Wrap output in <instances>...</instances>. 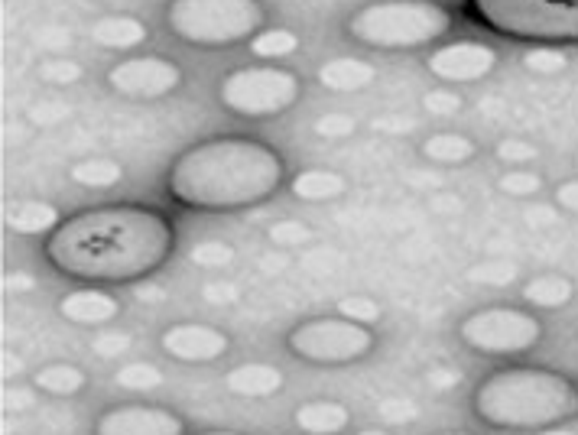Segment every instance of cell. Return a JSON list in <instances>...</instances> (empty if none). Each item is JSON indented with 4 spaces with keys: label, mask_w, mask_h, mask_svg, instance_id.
I'll use <instances>...</instances> for the list:
<instances>
[{
    "label": "cell",
    "mask_w": 578,
    "mask_h": 435,
    "mask_svg": "<svg viewBox=\"0 0 578 435\" xmlns=\"http://www.w3.org/2000/svg\"><path fill=\"white\" fill-rule=\"evenodd\" d=\"M260 0H169L166 26L192 46H234L264 30Z\"/></svg>",
    "instance_id": "8992f818"
},
{
    "label": "cell",
    "mask_w": 578,
    "mask_h": 435,
    "mask_svg": "<svg viewBox=\"0 0 578 435\" xmlns=\"http://www.w3.org/2000/svg\"><path fill=\"white\" fill-rule=\"evenodd\" d=\"M419 153L426 156L429 163H439V166H462L468 163L471 156L478 153L475 140H468L465 134H452V130H442V134H432Z\"/></svg>",
    "instance_id": "7402d4cb"
},
{
    "label": "cell",
    "mask_w": 578,
    "mask_h": 435,
    "mask_svg": "<svg viewBox=\"0 0 578 435\" xmlns=\"http://www.w3.org/2000/svg\"><path fill=\"white\" fill-rule=\"evenodd\" d=\"M95 435H186V423L163 406H114L98 416Z\"/></svg>",
    "instance_id": "4fadbf2b"
},
{
    "label": "cell",
    "mask_w": 578,
    "mask_h": 435,
    "mask_svg": "<svg viewBox=\"0 0 578 435\" xmlns=\"http://www.w3.org/2000/svg\"><path fill=\"white\" fill-rule=\"evenodd\" d=\"M225 387L234 393V397L264 400V397H273V393L283 390V374H280V367L254 361V364L231 367V371L225 374Z\"/></svg>",
    "instance_id": "9a60e30c"
},
{
    "label": "cell",
    "mask_w": 578,
    "mask_h": 435,
    "mask_svg": "<svg viewBox=\"0 0 578 435\" xmlns=\"http://www.w3.org/2000/svg\"><path fill=\"white\" fill-rule=\"evenodd\" d=\"M189 260L195 263V267L221 270V267H228V263L234 260V247L225 244V241H202V244H195L189 250Z\"/></svg>",
    "instance_id": "4316f807"
},
{
    "label": "cell",
    "mask_w": 578,
    "mask_h": 435,
    "mask_svg": "<svg viewBox=\"0 0 578 435\" xmlns=\"http://www.w3.org/2000/svg\"><path fill=\"white\" fill-rule=\"evenodd\" d=\"M283 182L280 153L254 137H212L189 147L169 169V195L199 212H238L267 202Z\"/></svg>",
    "instance_id": "7a4b0ae2"
},
{
    "label": "cell",
    "mask_w": 578,
    "mask_h": 435,
    "mask_svg": "<svg viewBox=\"0 0 578 435\" xmlns=\"http://www.w3.org/2000/svg\"><path fill=\"white\" fill-rule=\"evenodd\" d=\"M351 423V413L338 400H309L296 410V426L306 435H338Z\"/></svg>",
    "instance_id": "2e32d148"
},
{
    "label": "cell",
    "mask_w": 578,
    "mask_h": 435,
    "mask_svg": "<svg viewBox=\"0 0 578 435\" xmlns=\"http://www.w3.org/2000/svg\"><path fill=\"white\" fill-rule=\"evenodd\" d=\"M108 85L124 98H163L182 85V69L163 56H134L117 62L108 72Z\"/></svg>",
    "instance_id": "30bf717a"
},
{
    "label": "cell",
    "mask_w": 578,
    "mask_h": 435,
    "mask_svg": "<svg viewBox=\"0 0 578 435\" xmlns=\"http://www.w3.org/2000/svg\"><path fill=\"white\" fill-rule=\"evenodd\" d=\"M556 205L566 208V212H572V215H578V179L562 182V186L556 189Z\"/></svg>",
    "instance_id": "8d00e7d4"
},
{
    "label": "cell",
    "mask_w": 578,
    "mask_h": 435,
    "mask_svg": "<svg viewBox=\"0 0 578 435\" xmlns=\"http://www.w3.org/2000/svg\"><path fill=\"white\" fill-rule=\"evenodd\" d=\"M69 176L72 182H78V186H88V189H111L121 182L124 176V169L117 166L114 160H82V163H75L69 169Z\"/></svg>",
    "instance_id": "cb8c5ba5"
},
{
    "label": "cell",
    "mask_w": 578,
    "mask_h": 435,
    "mask_svg": "<svg viewBox=\"0 0 578 435\" xmlns=\"http://www.w3.org/2000/svg\"><path fill=\"white\" fill-rule=\"evenodd\" d=\"M302 82L296 72L280 65H251L221 78L218 101L241 117H277L299 101Z\"/></svg>",
    "instance_id": "52a82bcc"
},
{
    "label": "cell",
    "mask_w": 578,
    "mask_h": 435,
    "mask_svg": "<svg viewBox=\"0 0 578 435\" xmlns=\"http://www.w3.org/2000/svg\"><path fill=\"white\" fill-rule=\"evenodd\" d=\"M91 39L104 49H137L147 39V23H140L137 17H124V13H108L91 26Z\"/></svg>",
    "instance_id": "ac0fdd59"
},
{
    "label": "cell",
    "mask_w": 578,
    "mask_h": 435,
    "mask_svg": "<svg viewBox=\"0 0 578 435\" xmlns=\"http://www.w3.org/2000/svg\"><path fill=\"white\" fill-rule=\"evenodd\" d=\"M309 237H312V231L299 221H280V224H273V228H270V241L280 244V247L302 244V241H309Z\"/></svg>",
    "instance_id": "d590c367"
},
{
    "label": "cell",
    "mask_w": 578,
    "mask_h": 435,
    "mask_svg": "<svg viewBox=\"0 0 578 435\" xmlns=\"http://www.w3.org/2000/svg\"><path fill=\"white\" fill-rule=\"evenodd\" d=\"M423 108H426V114L452 117V114L462 111V98H458L455 91H449V88H436V91H429V95L423 98Z\"/></svg>",
    "instance_id": "e575fe53"
},
{
    "label": "cell",
    "mask_w": 578,
    "mask_h": 435,
    "mask_svg": "<svg viewBox=\"0 0 578 435\" xmlns=\"http://www.w3.org/2000/svg\"><path fill=\"white\" fill-rule=\"evenodd\" d=\"M575 163H578V156H575Z\"/></svg>",
    "instance_id": "b9f144b4"
},
{
    "label": "cell",
    "mask_w": 578,
    "mask_h": 435,
    "mask_svg": "<svg viewBox=\"0 0 578 435\" xmlns=\"http://www.w3.org/2000/svg\"><path fill=\"white\" fill-rule=\"evenodd\" d=\"M358 435H390V432H384V429H364V432H358Z\"/></svg>",
    "instance_id": "74e56055"
},
{
    "label": "cell",
    "mask_w": 578,
    "mask_h": 435,
    "mask_svg": "<svg viewBox=\"0 0 578 435\" xmlns=\"http://www.w3.org/2000/svg\"><path fill=\"white\" fill-rule=\"evenodd\" d=\"M497 65V52L484 43H449L432 49L426 56V69L439 78V82L449 85H465V82H478V78L491 75Z\"/></svg>",
    "instance_id": "8fae6325"
},
{
    "label": "cell",
    "mask_w": 578,
    "mask_h": 435,
    "mask_svg": "<svg viewBox=\"0 0 578 435\" xmlns=\"http://www.w3.org/2000/svg\"><path fill=\"white\" fill-rule=\"evenodd\" d=\"M315 78H319V85L328 91H361L374 82V65L351 59V56H338V59L322 62V69L315 72Z\"/></svg>",
    "instance_id": "e0dca14e"
},
{
    "label": "cell",
    "mask_w": 578,
    "mask_h": 435,
    "mask_svg": "<svg viewBox=\"0 0 578 435\" xmlns=\"http://www.w3.org/2000/svg\"><path fill=\"white\" fill-rule=\"evenodd\" d=\"M523 65L530 72H540V75H556L569 65V56L556 46H533L527 56H523Z\"/></svg>",
    "instance_id": "83f0119b"
},
{
    "label": "cell",
    "mask_w": 578,
    "mask_h": 435,
    "mask_svg": "<svg viewBox=\"0 0 578 435\" xmlns=\"http://www.w3.org/2000/svg\"><path fill=\"white\" fill-rule=\"evenodd\" d=\"M117 312H121V302L101 289H75L59 302V315L72 325H104L114 322Z\"/></svg>",
    "instance_id": "5bb4252c"
},
{
    "label": "cell",
    "mask_w": 578,
    "mask_h": 435,
    "mask_svg": "<svg viewBox=\"0 0 578 435\" xmlns=\"http://www.w3.org/2000/svg\"><path fill=\"white\" fill-rule=\"evenodd\" d=\"M377 338L371 325L351 322L345 315H332V319H306L299 322L293 332L286 335V348L293 358L335 367L361 361L374 351Z\"/></svg>",
    "instance_id": "ba28073f"
},
{
    "label": "cell",
    "mask_w": 578,
    "mask_h": 435,
    "mask_svg": "<svg viewBox=\"0 0 578 435\" xmlns=\"http://www.w3.org/2000/svg\"><path fill=\"white\" fill-rule=\"evenodd\" d=\"M494 153H497V160L507 163V166H523V163H533L540 150L527 140H501L494 147Z\"/></svg>",
    "instance_id": "836d02e7"
},
{
    "label": "cell",
    "mask_w": 578,
    "mask_h": 435,
    "mask_svg": "<svg viewBox=\"0 0 578 435\" xmlns=\"http://www.w3.org/2000/svg\"><path fill=\"white\" fill-rule=\"evenodd\" d=\"M59 224H62L59 208L49 202H39V199L20 202L7 212V228L17 234H52Z\"/></svg>",
    "instance_id": "ffe728a7"
},
{
    "label": "cell",
    "mask_w": 578,
    "mask_h": 435,
    "mask_svg": "<svg viewBox=\"0 0 578 435\" xmlns=\"http://www.w3.org/2000/svg\"><path fill=\"white\" fill-rule=\"evenodd\" d=\"M471 410L481 423L507 432L559 429L578 416V387L543 367H507L481 380Z\"/></svg>",
    "instance_id": "3957f363"
},
{
    "label": "cell",
    "mask_w": 578,
    "mask_h": 435,
    "mask_svg": "<svg viewBox=\"0 0 578 435\" xmlns=\"http://www.w3.org/2000/svg\"><path fill=\"white\" fill-rule=\"evenodd\" d=\"M462 341L478 354H523L543 338V325L536 315L510 306H491L465 315L458 325Z\"/></svg>",
    "instance_id": "9c48e42d"
},
{
    "label": "cell",
    "mask_w": 578,
    "mask_h": 435,
    "mask_svg": "<svg viewBox=\"0 0 578 435\" xmlns=\"http://www.w3.org/2000/svg\"><path fill=\"white\" fill-rule=\"evenodd\" d=\"M475 283H491V286H507L517 280V267L510 260H491V263H481L468 273Z\"/></svg>",
    "instance_id": "1f68e13d"
},
{
    "label": "cell",
    "mask_w": 578,
    "mask_h": 435,
    "mask_svg": "<svg viewBox=\"0 0 578 435\" xmlns=\"http://www.w3.org/2000/svg\"><path fill=\"white\" fill-rule=\"evenodd\" d=\"M468 10L491 33L527 43H578V0H468Z\"/></svg>",
    "instance_id": "5b68a950"
},
{
    "label": "cell",
    "mask_w": 578,
    "mask_h": 435,
    "mask_svg": "<svg viewBox=\"0 0 578 435\" xmlns=\"http://www.w3.org/2000/svg\"><path fill=\"white\" fill-rule=\"evenodd\" d=\"M546 435H572V432H559V429H556V432H546Z\"/></svg>",
    "instance_id": "ab89813d"
},
{
    "label": "cell",
    "mask_w": 578,
    "mask_h": 435,
    "mask_svg": "<svg viewBox=\"0 0 578 435\" xmlns=\"http://www.w3.org/2000/svg\"><path fill=\"white\" fill-rule=\"evenodd\" d=\"M338 315H345L351 322H361V325H371L380 319V306L371 296H348L338 302Z\"/></svg>",
    "instance_id": "4dcf8cb0"
},
{
    "label": "cell",
    "mask_w": 578,
    "mask_h": 435,
    "mask_svg": "<svg viewBox=\"0 0 578 435\" xmlns=\"http://www.w3.org/2000/svg\"><path fill=\"white\" fill-rule=\"evenodd\" d=\"M452 30V10L432 0H377L345 23V33L371 49H416Z\"/></svg>",
    "instance_id": "277c9868"
},
{
    "label": "cell",
    "mask_w": 578,
    "mask_h": 435,
    "mask_svg": "<svg viewBox=\"0 0 578 435\" xmlns=\"http://www.w3.org/2000/svg\"><path fill=\"white\" fill-rule=\"evenodd\" d=\"M88 384L82 367L75 364H46L33 374V387L49 393V397H75Z\"/></svg>",
    "instance_id": "603a6c76"
},
{
    "label": "cell",
    "mask_w": 578,
    "mask_h": 435,
    "mask_svg": "<svg viewBox=\"0 0 578 435\" xmlns=\"http://www.w3.org/2000/svg\"><path fill=\"white\" fill-rule=\"evenodd\" d=\"M117 387H124V390H156V387H163V374H160V367H153V364H127L117 371Z\"/></svg>",
    "instance_id": "484cf974"
},
{
    "label": "cell",
    "mask_w": 578,
    "mask_h": 435,
    "mask_svg": "<svg viewBox=\"0 0 578 435\" xmlns=\"http://www.w3.org/2000/svg\"><path fill=\"white\" fill-rule=\"evenodd\" d=\"M442 435H471V432H442Z\"/></svg>",
    "instance_id": "60d3db41"
},
{
    "label": "cell",
    "mask_w": 578,
    "mask_h": 435,
    "mask_svg": "<svg viewBox=\"0 0 578 435\" xmlns=\"http://www.w3.org/2000/svg\"><path fill=\"white\" fill-rule=\"evenodd\" d=\"M82 75H85L82 65L72 62V59H52V62L39 65V78H43V82H49V85H62V88H65V85H75Z\"/></svg>",
    "instance_id": "f546056e"
},
{
    "label": "cell",
    "mask_w": 578,
    "mask_h": 435,
    "mask_svg": "<svg viewBox=\"0 0 578 435\" xmlns=\"http://www.w3.org/2000/svg\"><path fill=\"white\" fill-rule=\"evenodd\" d=\"M205 435H238V432H205Z\"/></svg>",
    "instance_id": "f35d334b"
},
{
    "label": "cell",
    "mask_w": 578,
    "mask_h": 435,
    "mask_svg": "<svg viewBox=\"0 0 578 435\" xmlns=\"http://www.w3.org/2000/svg\"><path fill=\"white\" fill-rule=\"evenodd\" d=\"M312 130L322 140H348L354 134V121L348 114H322L319 121L312 124Z\"/></svg>",
    "instance_id": "d6a6232c"
},
{
    "label": "cell",
    "mask_w": 578,
    "mask_h": 435,
    "mask_svg": "<svg viewBox=\"0 0 578 435\" xmlns=\"http://www.w3.org/2000/svg\"><path fill=\"white\" fill-rule=\"evenodd\" d=\"M575 296V286L569 276L562 273H540L523 286V299L536 309H562L569 306Z\"/></svg>",
    "instance_id": "44dd1931"
},
{
    "label": "cell",
    "mask_w": 578,
    "mask_h": 435,
    "mask_svg": "<svg viewBox=\"0 0 578 435\" xmlns=\"http://www.w3.org/2000/svg\"><path fill=\"white\" fill-rule=\"evenodd\" d=\"M299 49V36L286 26H270V30H260L251 39V52L257 59H286Z\"/></svg>",
    "instance_id": "d4e9b609"
},
{
    "label": "cell",
    "mask_w": 578,
    "mask_h": 435,
    "mask_svg": "<svg viewBox=\"0 0 578 435\" xmlns=\"http://www.w3.org/2000/svg\"><path fill=\"white\" fill-rule=\"evenodd\" d=\"M160 345L182 364H208L228 351V335L205 322H176L160 335Z\"/></svg>",
    "instance_id": "7c38bea8"
},
{
    "label": "cell",
    "mask_w": 578,
    "mask_h": 435,
    "mask_svg": "<svg viewBox=\"0 0 578 435\" xmlns=\"http://www.w3.org/2000/svg\"><path fill=\"white\" fill-rule=\"evenodd\" d=\"M289 189L299 202H332L338 195H345L348 179L335 173V169H302V173L289 182Z\"/></svg>",
    "instance_id": "d6986e66"
},
{
    "label": "cell",
    "mask_w": 578,
    "mask_h": 435,
    "mask_svg": "<svg viewBox=\"0 0 578 435\" xmlns=\"http://www.w3.org/2000/svg\"><path fill=\"white\" fill-rule=\"evenodd\" d=\"M501 192H507V195H514V199H527V195H536L540 192V186H543V179L536 176V173H530V169H510V173H504L501 176Z\"/></svg>",
    "instance_id": "f1b7e54d"
},
{
    "label": "cell",
    "mask_w": 578,
    "mask_h": 435,
    "mask_svg": "<svg viewBox=\"0 0 578 435\" xmlns=\"http://www.w3.org/2000/svg\"><path fill=\"white\" fill-rule=\"evenodd\" d=\"M176 234L163 212L143 205H101L65 218L46 241V260L65 276L130 283L163 267Z\"/></svg>",
    "instance_id": "6da1fadb"
}]
</instances>
